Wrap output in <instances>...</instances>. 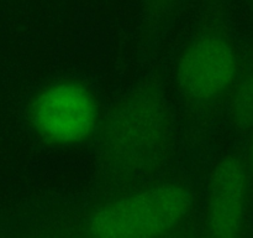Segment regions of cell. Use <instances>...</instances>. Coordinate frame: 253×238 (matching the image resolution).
Segmentation results:
<instances>
[{
  "label": "cell",
  "instance_id": "obj_1",
  "mask_svg": "<svg viewBox=\"0 0 253 238\" xmlns=\"http://www.w3.org/2000/svg\"><path fill=\"white\" fill-rule=\"evenodd\" d=\"M193 200L179 182H162L99 206L85 221L86 233L103 238L163 237L189 216Z\"/></svg>",
  "mask_w": 253,
  "mask_h": 238
},
{
  "label": "cell",
  "instance_id": "obj_3",
  "mask_svg": "<svg viewBox=\"0 0 253 238\" xmlns=\"http://www.w3.org/2000/svg\"><path fill=\"white\" fill-rule=\"evenodd\" d=\"M99 112L93 93L82 83L61 81L42 89L30 106V121L47 141L74 145L91 135Z\"/></svg>",
  "mask_w": 253,
  "mask_h": 238
},
{
  "label": "cell",
  "instance_id": "obj_2",
  "mask_svg": "<svg viewBox=\"0 0 253 238\" xmlns=\"http://www.w3.org/2000/svg\"><path fill=\"white\" fill-rule=\"evenodd\" d=\"M167 112L152 94H136L113 113L103 134V151L120 174H137L162 153L168 136Z\"/></svg>",
  "mask_w": 253,
  "mask_h": 238
},
{
  "label": "cell",
  "instance_id": "obj_5",
  "mask_svg": "<svg viewBox=\"0 0 253 238\" xmlns=\"http://www.w3.org/2000/svg\"><path fill=\"white\" fill-rule=\"evenodd\" d=\"M249 173L236 155H225L211 171L207 197V230L212 237H237L244 231Z\"/></svg>",
  "mask_w": 253,
  "mask_h": 238
},
{
  "label": "cell",
  "instance_id": "obj_4",
  "mask_svg": "<svg viewBox=\"0 0 253 238\" xmlns=\"http://www.w3.org/2000/svg\"><path fill=\"white\" fill-rule=\"evenodd\" d=\"M239 60L231 42L219 34H203L188 42L175 67L185 97L205 103L224 96L237 78Z\"/></svg>",
  "mask_w": 253,
  "mask_h": 238
},
{
  "label": "cell",
  "instance_id": "obj_7",
  "mask_svg": "<svg viewBox=\"0 0 253 238\" xmlns=\"http://www.w3.org/2000/svg\"><path fill=\"white\" fill-rule=\"evenodd\" d=\"M249 169H250V176H251L252 182H253V139H252L251 146H250V154H249Z\"/></svg>",
  "mask_w": 253,
  "mask_h": 238
},
{
  "label": "cell",
  "instance_id": "obj_8",
  "mask_svg": "<svg viewBox=\"0 0 253 238\" xmlns=\"http://www.w3.org/2000/svg\"><path fill=\"white\" fill-rule=\"evenodd\" d=\"M148 1L153 2V4H157V5H166L168 2H172L173 0H148Z\"/></svg>",
  "mask_w": 253,
  "mask_h": 238
},
{
  "label": "cell",
  "instance_id": "obj_6",
  "mask_svg": "<svg viewBox=\"0 0 253 238\" xmlns=\"http://www.w3.org/2000/svg\"><path fill=\"white\" fill-rule=\"evenodd\" d=\"M230 114L237 130H253V72L246 74L237 86L232 97Z\"/></svg>",
  "mask_w": 253,
  "mask_h": 238
}]
</instances>
